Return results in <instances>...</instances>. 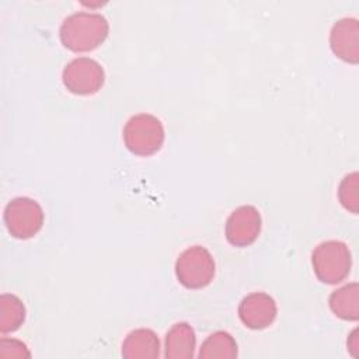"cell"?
<instances>
[{
    "label": "cell",
    "instance_id": "cell-1",
    "mask_svg": "<svg viewBox=\"0 0 359 359\" xmlns=\"http://www.w3.org/2000/svg\"><path fill=\"white\" fill-rule=\"evenodd\" d=\"M108 20L98 13L77 11L67 15L60 28L59 38L72 52H90L98 48L108 36Z\"/></svg>",
    "mask_w": 359,
    "mask_h": 359
},
{
    "label": "cell",
    "instance_id": "cell-2",
    "mask_svg": "<svg viewBox=\"0 0 359 359\" xmlns=\"http://www.w3.org/2000/svg\"><path fill=\"white\" fill-rule=\"evenodd\" d=\"M311 265L320 282L337 285L348 278L352 268V255L344 241L327 240L314 248Z\"/></svg>",
    "mask_w": 359,
    "mask_h": 359
},
{
    "label": "cell",
    "instance_id": "cell-3",
    "mask_svg": "<svg viewBox=\"0 0 359 359\" xmlns=\"http://www.w3.org/2000/svg\"><path fill=\"white\" fill-rule=\"evenodd\" d=\"M122 136L126 149L142 157L157 153L165 139L161 121L151 114H137L130 116L123 126Z\"/></svg>",
    "mask_w": 359,
    "mask_h": 359
},
{
    "label": "cell",
    "instance_id": "cell-4",
    "mask_svg": "<svg viewBox=\"0 0 359 359\" xmlns=\"http://www.w3.org/2000/svg\"><path fill=\"white\" fill-rule=\"evenodd\" d=\"M174 269L177 280L184 287L202 289L213 280L216 264L205 247L192 245L178 255Z\"/></svg>",
    "mask_w": 359,
    "mask_h": 359
},
{
    "label": "cell",
    "instance_id": "cell-5",
    "mask_svg": "<svg viewBox=\"0 0 359 359\" xmlns=\"http://www.w3.org/2000/svg\"><path fill=\"white\" fill-rule=\"evenodd\" d=\"M3 219L8 233L14 238L28 240L41 231L45 215L35 199L18 196L6 205Z\"/></svg>",
    "mask_w": 359,
    "mask_h": 359
},
{
    "label": "cell",
    "instance_id": "cell-6",
    "mask_svg": "<svg viewBox=\"0 0 359 359\" xmlns=\"http://www.w3.org/2000/svg\"><path fill=\"white\" fill-rule=\"evenodd\" d=\"M63 86L76 95H91L101 90L105 81L102 66L90 57H76L62 72Z\"/></svg>",
    "mask_w": 359,
    "mask_h": 359
},
{
    "label": "cell",
    "instance_id": "cell-7",
    "mask_svg": "<svg viewBox=\"0 0 359 359\" xmlns=\"http://www.w3.org/2000/svg\"><path fill=\"white\" fill-rule=\"evenodd\" d=\"M261 213L255 206H238L230 213L226 220V240L234 247H248L258 238L261 233Z\"/></svg>",
    "mask_w": 359,
    "mask_h": 359
},
{
    "label": "cell",
    "instance_id": "cell-8",
    "mask_svg": "<svg viewBox=\"0 0 359 359\" xmlns=\"http://www.w3.org/2000/svg\"><path fill=\"white\" fill-rule=\"evenodd\" d=\"M278 314L276 302L264 292H252L243 297L238 304V317L250 330H264L269 327Z\"/></svg>",
    "mask_w": 359,
    "mask_h": 359
},
{
    "label": "cell",
    "instance_id": "cell-9",
    "mask_svg": "<svg viewBox=\"0 0 359 359\" xmlns=\"http://www.w3.org/2000/svg\"><path fill=\"white\" fill-rule=\"evenodd\" d=\"M330 48L344 62L356 65L359 62V22L353 17H344L330 31Z\"/></svg>",
    "mask_w": 359,
    "mask_h": 359
},
{
    "label": "cell",
    "instance_id": "cell-10",
    "mask_svg": "<svg viewBox=\"0 0 359 359\" xmlns=\"http://www.w3.org/2000/svg\"><path fill=\"white\" fill-rule=\"evenodd\" d=\"M160 339L153 330L130 331L122 342V356L126 359H154L160 356Z\"/></svg>",
    "mask_w": 359,
    "mask_h": 359
},
{
    "label": "cell",
    "instance_id": "cell-11",
    "mask_svg": "<svg viewBox=\"0 0 359 359\" xmlns=\"http://www.w3.org/2000/svg\"><path fill=\"white\" fill-rule=\"evenodd\" d=\"M196 346V335L185 321L175 323L165 334L164 356L167 359H191Z\"/></svg>",
    "mask_w": 359,
    "mask_h": 359
},
{
    "label": "cell",
    "instance_id": "cell-12",
    "mask_svg": "<svg viewBox=\"0 0 359 359\" xmlns=\"http://www.w3.org/2000/svg\"><path fill=\"white\" fill-rule=\"evenodd\" d=\"M328 306L341 320L358 321L359 318V285L351 282L330 294Z\"/></svg>",
    "mask_w": 359,
    "mask_h": 359
},
{
    "label": "cell",
    "instance_id": "cell-13",
    "mask_svg": "<svg viewBox=\"0 0 359 359\" xmlns=\"http://www.w3.org/2000/svg\"><path fill=\"white\" fill-rule=\"evenodd\" d=\"M237 342L227 331L210 334L201 345L199 359H234L237 358Z\"/></svg>",
    "mask_w": 359,
    "mask_h": 359
},
{
    "label": "cell",
    "instance_id": "cell-14",
    "mask_svg": "<svg viewBox=\"0 0 359 359\" xmlns=\"http://www.w3.org/2000/svg\"><path fill=\"white\" fill-rule=\"evenodd\" d=\"M25 306L15 294L4 293L0 296V332L17 331L25 320Z\"/></svg>",
    "mask_w": 359,
    "mask_h": 359
},
{
    "label": "cell",
    "instance_id": "cell-15",
    "mask_svg": "<svg viewBox=\"0 0 359 359\" xmlns=\"http://www.w3.org/2000/svg\"><path fill=\"white\" fill-rule=\"evenodd\" d=\"M338 199L342 208L353 215L359 212V174L356 171L346 174L338 187Z\"/></svg>",
    "mask_w": 359,
    "mask_h": 359
},
{
    "label": "cell",
    "instance_id": "cell-16",
    "mask_svg": "<svg viewBox=\"0 0 359 359\" xmlns=\"http://www.w3.org/2000/svg\"><path fill=\"white\" fill-rule=\"evenodd\" d=\"M0 356L3 358H29L31 352L27 345L14 338L0 339Z\"/></svg>",
    "mask_w": 359,
    "mask_h": 359
},
{
    "label": "cell",
    "instance_id": "cell-17",
    "mask_svg": "<svg viewBox=\"0 0 359 359\" xmlns=\"http://www.w3.org/2000/svg\"><path fill=\"white\" fill-rule=\"evenodd\" d=\"M348 349L351 352V355L353 358H358L359 356V330L355 328L351 334H349V338H348Z\"/></svg>",
    "mask_w": 359,
    "mask_h": 359
}]
</instances>
